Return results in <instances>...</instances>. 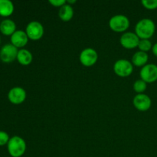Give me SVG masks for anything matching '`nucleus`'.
I'll return each mask as SVG.
<instances>
[{
	"label": "nucleus",
	"mask_w": 157,
	"mask_h": 157,
	"mask_svg": "<svg viewBox=\"0 0 157 157\" xmlns=\"http://www.w3.org/2000/svg\"><path fill=\"white\" fill-rule=\"evenodd\" d=\"M137 48L140 52L147 53V52L152 50L153 44H152V42L150 41V39H140Z\"/></svg>",
	"instance_id": "nucleus-19"
},
{
	"label": "nucleus",
	"mask_w": 157,
	"mask_h": 157,
	"mask_svg": "<svg viewBox=\"0 0 157 157\" xmlns=\"http://www.w3.org/2000/svg\"><path fill=\"white\" fill-rule=\"evenodd\" d=\"M9 101L14 104H20L26 99V91L20 87H15L9 90L8 94Z\"/></svg>",
	"instance_id": "nucleus-11"
},
{
	"label": "nucleus",
	"mask_w": 157,
	"mask_h": 157,
	"mask_svg": "<svg viewBox=\"0 0 157 157\" xmlns=\"http://www.w3.org/2000/svg\"><path fill=\"white\" fill-rule=\"evenodd\" d=\"M49 3L52 6L61 8L67 3V1H65V0H49Z\"/></svg>",
	"instance_id": "nucleus-22"
},
{
	"label": "nucleus",
	"mask_w": 157,
	"mask_h": 157,
	"mask_svg": "<svg viewBox=\"0 0 157 157\" xmlns=\"http://www.w3.org/2000/svg\"><path fill=\"white\" fill-rule=\"evenodd\" d=\"M26 143L21 137L12 136L8 143V151L12 157H21L26 150Z\"/></svg>",
	"instance_id": "nucleus-2"
},
{
	"label": "nucleus",
	"mask_w": 157,
	"mask_h": 157,
	"mask_svg": "<svg viewBox=\"0 0 157 157\" xmlns=\"http://www.w3.org/2000/svg\"><path fill=\"white\" fill-rule=\"evenodd\" d=\"M9 136L6 132L0 131V146H3L9 143Z\"/></svg>",
	"instance_id": "nucleus-21"
},
{
	"label": "nucleus",
	"mask_w": 157,
	"mask_h": 157,
	"mask_svg": "<svg viewBox=\"0 0 157 157\" xmlns=\"http://www.w3.org/2000/svg\"><path fill=\"white\" fill-rule=\"evenodd\" d=\"M79 60L82 65L85 67H91L94 65L98 61V54L95 49L87 48L81 52Z\"/></svg>",
	"instance_id": "nucleus-6"
},
{
	"label": "nucleus",
	"mask_w": 157,
	"mask_h": 157,
	"mask_svg": "<svg viewBox=\"0 0 157 157\" xmlns=\"http://www.w3.org/2000/svg\"><path fill=\"white\" fill-rule=\"evenodd\" d=\"M109 26L114 32H124L130 27V20L124 15H116L111 17Z\"/></svg>",
	"instance_id": "nucleus-3"
},
{
	"label": "nucleus",
	"mask_w": 157,
	"mask_h": 157,
	"mask_svg": "<svg viewBox=\"0 0 157 157\" xmlns=\"http://www.w3.org/2000/svg\"><path fill=\"white\" fill-rule=\"evenodd\" d=\"M0 31L6 35H12L16 31L15 23L11 19H5L0 23Z\"/></svg>",
	"instance_id": "nucleus-15"
},
{
	"label": "nucleus",
	"mask_w": 157,
	"mask_h": 157,
	"mask_svg": "<svg viewBox=\"0 0 157 157\" xmlns=\"http://www.w3.org/2000/svg\"><path fill=\"white\" fill-rule=\"evenodd\" d=\"M76 0H67V4L71 6V4H75V3H76Z\"/></svg>",
	"instance_id": "nucleus-24"
},
{
	"label": "nucleus",
	"mask_w": 157,
	"mask_h": 157,
	"mask_svg": "<svg viewBox=\"0 0 157 157\" xmlns=\"http://www.w3.org/2000/svg\"><path fill=\"white\" fill-rule=\"evenodd\" d=\"M18 52V48L13 44H5L0 50V59L5 63L12 62L17 58Z\"/></svg>",
	"instance_id": "nucleus-10"
},
{
	"label": "nucleus",
	"mask_w": 157,
	"mask_h": 157,
	"mask_svg": "<svg viewBox=\"0 0 157 157\" xmlns=\"http://www.w3.org/2000/svg\"><path fill=\"white\" fill-rule=\"evenodd\" d=\"M25 32L29 39L33 41L40 40L44 35V27L39 21H32L27 25Z\"/></svg>",
	"instance_id": "nucleus-5"
},
{
	"label": "nucleus",
	"mask_w": 157,
	"mask_h": 157,
	"mask_svg": "<svg viewBox=\"0 0 157 157\" xmlns=\"http://www.w3.org/2000/svg\"><path fill=\"white\" fill-rule=\"evenodd\" d=\"M0 41H1V39H0Z\"/></svg>",
	"instance_id": "nucleus-25"
},
{
	"label": "nucleus",
	"mask_w": 157,
	"mask_h": 157,
	"mask_svg": "<svg viewBox=\"0 0 157 157\" xmlns=\"http://www.w3.org/2000/svg\"><path fill=\"white\" fill-rule=\"evenodd\" d=\"M149 60V55L147 53L144 52L138 51L132 57L131 62L133 65L136 67H144L146 64H147Z\"/></svg>",
	"instance_id": "nucleus-13"
},
{
	"label": "nucleus",
	"mask_w": 157,
	"mask_h": 157,
	"mask_svg": "<svg viewBox=\"0 0 157 157\" xmlns=\"http://www.w3.org/2000/svg\"><path fill=\"white\" fill-rule=\"evenodd\" d=\"M29 37L25 32L22 30L15 31L12 35H11V42L12 44L18 48H22L27 44L29 41Z\"/></svg>",
	"instance_id": "nucleus-12"
},
{
	"label": "nucleus",
	"mask_w": 157,
	"mask_h": 157,
	"mask_svg": "<svg viewBox=\"0 0 157 157\" xmlns=\"http://www.w3.org/2000/svg\"><path fill=\"white\" fill-rule=\"evenodd\" d=\"M133 104L135 108L139 111H147L151 107V98L145 94H136L133 98Z\"/></svg>",
	"instance_id": "nucleus-9"
},
{
	"label": "nucleus",
	"mask_w": 157,
	"mask_h": 157,
	"mask_svg": "<svg viewBox=\"0 0 157 157\" xmlns=\"http://www.w3.org/2000/svg\"><path fill=\"white\" fill-rule=\"evenodd\" d=\"M140 75L146 83H153L157 81V65L154 64H147L141 68Z\"/></svg>",
	"instance_id": "nucleus-7"
},
{
	"label": "nucleus",
	"mask_w": 157,
	"mask_h": 157,
	"mask_svg": "<svg viewBox=\"0 0 157 157\" xmlns=\"http://www.w3.org/2000/svg\"><path fill=\"white\" fill-rule=\"evenodd\" d=\"M17 60L22 65H29L33 60L32 54L27 49H20L17 55Z\"/></svg>",
	"instance_id": "nucleus-16"
},
{
	"label": "nucleus",
	"mask_w": 157,
	"mask_h": 157,
	"mask_svg": "<svg viewBox=\"0 0 157 157\" xmlns=\"http://www.w3.org/2000/svg\"><path fill=\"white\" fill-rule=\"evenodd\" d=\"M58 16L60 19L64 21H69L72 19L74 16V9L72 6L67 4L61 7L58 11Z\"/></svg>",
	"instance_id": "nucleus-14"
},
{
	"label": "nucleus",
	"mask_w": 157,
	"mask_h": 157,
	"mask_svg": "<svg viewBox=\"0 0 157 157\" xmlns=\"http://www.w3.org/2000/svg\"><path fill=\"white\" fill-rule=\"evenodd\" d=\"M140 38L136 33L131 32H124L120 38V43L126 49H133L138 47Z\"/></svg>",
	"instance_id": "nucleus-8"
},
{
	"label": "nucleus",
	"mask_w": 157,
	"mask_h": 157,
	"mask_svg": "<svg viewBox=\"0 0 157 157\" xmlns=\"http://www.w3.org/2000/svg\"><path fill=\"white\" fill-rule=\"evenodd\" d=\"M141 3L145 9L149 10H154L157 9V0H143Z\"/></svg>",
	"instance_id": "nucleus-20"
},
{
	"label": "nucleus",
	"mask_w": 157,
	"mask_h": 157,
	"mask_svg": "<svg viewBox=\"0 0 157 157\" xmlns=\"http://www.w3.org/2000/svg\"><path fill=\"white\" fill-rule=\"evenodd\" d=\"M152 52H153V55H154L156 57H157V42L155 43V44L153 45V48H152Z\"/></svg>",
	"instance_id": "nucleus-23"
},
{
	"label": "nucleus",
	"mask_w": 157,
	"mask_h": 157,
	"mask_svg": "<svg viewBox=\"0 0 157 157\" xmlns=\"http://www.w3.org/2000/svg\"><path fill=\"white\" fill-rule=\"evenodd\" d=\"M156 32V25L150 18L140 20L135 27V33L140 39H150Z\"/></svg>",
	"instance_id": "nucleus-1"
},
{
	"label": "nucleus",
	"mask_w": 157,
	"mask_h": 157,
	"mask_svg": "<svg viewBox=\"0 0 157 157\" xmlns=\"http://www.w3.org/2000/svg\"><path fill=\"white\" fill-rule=\"evenodd\" d=\"M113 71L117 76L127 78L131 75L133 71V65L131 61L127 59L117 60L113 64Z\"/></svg>",
	"instance_id": "nucleus-4"
},
{
	"label": "nucleus",
	"mask_w": 157,
	"mask_h": 157,
	"mask_svg": "<svg viewBox=\"0 0 157 157\" xmlns=\"http://www.w3.org/2000/svg\"><path fill=\"white\" fill-rule=\"evenodd\" d=\"M14 5L10 0H0V15L9 16L13 13Z\"/></svg>",
	"instance_id": "nucleus-17"
},
{
	"label": "nucleus",
	"mask_w": 157,
	"mask_h": 157,
	"mask_svg": "<svg viewBox=\"0 0 157 157\" xmlns=\"http://www.w3.org/2000/svg\"><path fill=\"white\" fill-rule=\"evenodd\" d=\"M133 90L136 93H137V94H144V92L147 90V84L144 81H143L142 79L136 80L134 82L133 85Z\"/></svg>",
	"instance_id": "nucleus-18"
}]
</instances>
